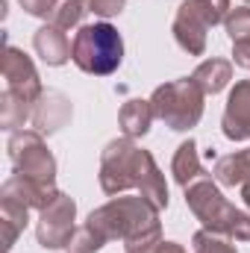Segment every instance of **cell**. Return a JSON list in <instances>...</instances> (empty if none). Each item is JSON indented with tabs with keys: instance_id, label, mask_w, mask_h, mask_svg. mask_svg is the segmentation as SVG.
Masks as SVG:
<instances>
[{
	"instance_id": "1",
	"label": "cell",
	"mask_w": 250,
	"mask_h": 253,
	"mask_svg": "<svg viewBox=\"0 0 250 253\" xmlns=\"http://www.w3.org/2000/svg\"><path fill=\"white\" fill-rule=\"evenodd\" d=\"M100 189L106 194H118L126 189H138L144 200L156 209L168 206V186L153 156L132 144V138H115L106 144L100 156Z\"/></svg>"
},
{
	"instance_id": "2",
	"label": "cell",
	"mask_w": 250,
	"mask_h": 253,
	"mask_svg": "<svg viewBox=\"0 0 250 253\" xmlns=\"http://www.w3.org/2000/svg\"><path fill=\"white\" fill-rule=\"evenodd\" d=\"M85 224L94 227L106 242L121 239L126 253H153L162 245L159 209L144 197H115L94 209Z\"/></svg>"
},
{
	"instance_id": "3",
	"label": "cell",
	"mask_w": 250,
	"mask_h": 253,
	"mask_svg": "<svg viewBox=\"0 0 250 253\" xmlns=\"http://www.w3.org/2000/svg\"><path fill=\"white\" fill-rule=\"evenodd\" d=\"M186 203L194 212L197 221H203L206 230L221 233L227 239H242L250 242V215L236 209L233 203H227V197L221 194V189L209 180L200 177L186 189Z\"/></svg>"
},
{
	"instance_id": "4",
	"label": "cell",
	"mask_w": 250,
	"mask_h": 253,
	"mask_svg": "<svg viewBox=\"0 0 250 253\" xmlns=\"http://www.w3.org/2000/svg\"><path fill=\"white\" fill-rule=\"evenodd\" d=\"M71 59L80 71L94 77H109L124 62V39L121 33L100 21V24H83L71 42Z\"/></svg>"
},
{
	"instance_id": "5",
	"label": "cell",
	"mask_w": 250,
	"mask_h": 253,
	"mask_svg": "<svg viewBox=\"0 0 250 253\" xmlns=\"http://www.w3.org/2000/svg\"><path fill=\"white\" fill-rule=\"evenodd\" d=\"M203 97H206L203 88L191 77H183V80L159 85L150 97V106H153V115L159 121H165L171 129L186 132L203 115Z\"/></svg>"
},
{
	"instance_id": "6",
	"label": "cell",
	"mask_w": 250,
	"mask_h": 253,
	"mask_svg": "<svg viewBox=\"0 0 250 253\" xmlns=\"http://www.w3.org/2000/svg\"><path fill=\"white\" fill-rule=\"evenodd\" d=\"M227 15H230V0H186V3H180L177 18H174L177 44L191 56H203L206 30L227 21Z\"/></svg>"
},
{
	"instance_id": "7",
	"label": "cell",
	"mask_w": 250,
	"mask_h": 253,
	"mask_svg": "<svg viewBox=\"0 0 250 253\" xmlns=\"http://www.w3.org/2000/svg\"><path fill=\"white\" fill-rule=\"evenodd\" d=\"M9 159L15 165V174H24V177L36 180V183L53 186V180H56V159L47 150V144H44L39 129L12 132V138H9Z\"/></svg>"
},
{
	"instance_id": "8",
	"label": "cell",
	"mask_w": 250,
	"mask_h": 253,
	"mask_svg": "<svg viewBox=\"0 0 250 253\" xmlns=\"http://www.w3.org/2000/svg\"><path fill=\"white\" fill-rule=\"evenodd\" d=\"M74 215H77V203L59 191V197L42 209V218H39V245L47 248V251H56V248H68L71 236H74Z\"/></svg>"
},
{
	"instance_id": "9",
	"label": "cell",
	"mask_w": 250,
	"mask_h": 253,
	"mask_svg": "<svg viewBox=\"0 0 250 253\" xmlns=\"http://www.w3.org/2000/svg\"><path fill=\"white\" fill-rule=\"evenodd\" d=\"M3 80H6V91H12L18 97H27L33 103H39V97L44 94L42 91V83H39V74H36V65H33V59L24 50L6 47V56H3Z\"/></svg>"
},
{
	"instance_id": "10",
	"label": "cell",
	"mask_w": 250,
	"mask_h": 253,
	"mask_svg": "<svg viewBox=\"0 0 250 253\" xmlns=\"http://www.w3.org/2000/svg\"><path fill=\"white\" fill-rule=\"evenodd\" d=\"M221 129L230 141H248L250 138V80L236 83V88L230 91Z\"/></svg>"
},
{
	"instance_id": "11",
	"label": "cell",
	"mask_w": 250,
	"mask_h": 253,
	"mask_svg": "<svg viewBox=\"0 0 250 253\" xmlns=\"http://www.w3.org/2000/svg\"><path fill=\"white\" fill-rule=\"evenodd\" d=\"M0 194L9 197V200H18V203L30 206V209H47V206L59 197V191L53 189V186L36 183V180H30V177H24V174H12V177L3 183V191H0Z\"/></svg>"
},
{
	"instance_id": "12",
	"label": "cell",
	"mask_w": 250,
	"mask_h": 253,
	"mask_svg": "<svg viewBox=\"0 0 250 253\" xmlns=\"http://www.w3.org/2000/svg\"><path fill=\"white\" fill-rule=\"evenodd\" d=\"M68 121H71V103H68V97L59 94V91H44L39 97L36 109H33V126L42 135L44 132L50 135V132H59Z\"/></svg>"
},
{
	"instance_id": "13",
	"label": "cell",
	"mask_w": 250,
	"mask_h": 253,
	"mask_svg": "<svg viewBox=\"0 0 250 253\" xmlns=\"http://www.w3.org/2000/svg\"><path fill=\"white\" fill-rule=\"evenodd\" d=\"M33 44H36V53H39L47 65H53V68H56V65H65L71 59V42H68L65 30L53 27V24L42 27V30L36 33Z\"/></svg>"
},
{
	"instance_id": "14",
	"label": "cell",
	"mask_w": 250,
	"mask_h": 253,
	"mask_svg": "<svg viewBox=\"0 0 250 253\" xmlns=\"http://www.w3.org/2000/svg\"><path fill=\"white\" fill-rule=\"evenodd\" d=\"M191 80L203 88V94H218L233 80V65L227 62V59H206V62L197 65V71L191 74Z\"/></svg>"
},
{
	"instance_id": "15",
	"label": "cell",
	"mask_w": 250,
	"mask_h": 253,
	"mask_svg": "<svg viewBox=\"0 0 250 253\" xmlns=\"http://www.w3.org/2000/svg\"><path fill=\"white\" fill-rule=\"evenodd\" d=\"M153 118H156V115H153L150 100H126L124 109H121V115H118L121 129H124L126 138H141V135H147Z\"/></svg>"
},
{
	"instance_id": "16",
	"label": "cell",
	"mask_w": 250,
	"mask_h": 253,
	"mask_svg": "<svg viewBox=\"0 0 250 253\" xmlns=\"http://www.w3.org/2000/svg\"><path fill=\"white\" fill-rule=\"evenodd\" d=\"M171 171H174V180H177L183 189H188L194 180L206 177V171H203V165H200V159H197V144H194L191 138L177 147V156H174Z\"/></svg>"
},
{
	"instance_id": "17",
	"label": "cell",
	"mask_w": 250,
	"mask_h": 253,
	"mask_svg": "<svg viewBox=\"0 0 250 253\" xmlns=\"http://www.w3.org/2000/svg\"><path fill=\"white\" fill-rule=\"evenodd\" d=\"M215 177H218L221 186H233V189L250 183V150L221 156L215 162Z\"/></svg>"
},
{
	"instance_id": "18",
	"label": "cell",
	"mask_w": 250,
	"mask_h": 253,
	"mask_svg": "<svg viewBox=\"0 0 250 253\" xmlns=\"http://www.w3.org/2000/svg\"><path fill=\"white\" fill-rule=\"evenodd\" d=\"M27 221H30V206H24V203H18V200H9V197H3V209H0V227H3V245H6V251L15 245L18 233H24Z\"/></svg>"
},
{
	"instance_id": "19",
	"label": "cell",
	"mask_w": 250,
	"mask_h": 253,
	"mask_svg": "<svg viewBox=\"0 0 250 253\" xmlns=\"http://www.w3.org/2000/svg\"><path fill=\"white\" fill-rule=\"evenodd\" d=\"M85 6H88V0H59L56 12L50 15V24L59 27V30H71V27H77V24L85 18V12H88Z\"/></svg>"
},
{
	"instance_id": "20",
	"label": "cell",
	"mask_w": 250,
	"mask_h": 253,
	"mask_svg": "<svg viewBox=\"0 0 250 253\" xmlns=\"http://www.w3.org/2000/svg\"><path fill=\"white\" fill-rule=\"evenodd\" d=\"M103 245H106V239H103L94 227L83 224L80 230H74V236H71V242H68V251L71 253H97Z\"/></svg>"
},
{
	"instance_id": "21",
	"label": "cell",
	"mask_w": 250,
	"mask_h": 253,
	"mask_svg": "<svg viewBox=\"0 0 250 253\" xmlns=\"http://www.w3.org/2000/svg\"><path fill=\"white\" fill-rule=\"evenodd\" d=\"M191 248H194V253H239L233 245H230L227 236L212 233V230H200V233H194Z\"/></svg>"
},
{
	"instance_id": "22",
	"label": "cell",
	"mask_w": 250,
	"mask_h": 253,
	"mask_svg": "<svg viewBox=\"0 0 250 253\" xmlns=\"http://www.w3.org/2000/svg\"><path fill=\"white\" fill-rule=\"evenodd\" d=\"M227 33L233 39V44H245L250 42V9L248 6H239V9H230L227 15Z\"/></svg>"
},
{
	"instance_id": "23",
	"label": "cell",
	"mask_w": 250,
	"mask_h": 253,
	"mask_svg": "<svg viewBox=\"0 0 250 253\" xmlns=\"http://www.w3.org/2000/svg\"><path fill=\"white\" fill-rule=\"evenodd\" d=\"M21 6H24V12H30L36 18H50L56 12L59 0H21Z\"/></svg>"
},
{
	"instance_id": "24",
	"label": "cell",
	"mask_w": 250,
	"mask_h": 253,
	"mask_svg": "<svg viewBox=\"0 0 250 253\" xmlns=\"http://www.w3.org/2000/svg\"><path fill=\"white\" fill-rule=\"evenodd\" d=\"M124 3H126V0H88L91 12H94V15H100V18H115V15H121Z\"/></svg>"
},
{
	"instance_id": "25",
	"label": "cell",
	"mask_w": 250,
	"mask_h": 253,
	"mask_svg": "<svg viewBox=\"0 0 250 253\" xmlns=\"http://www.w3.org/2000/svg\"><path fill=\"white\" fill-rule=\"evenodd\" d=\"M233 56H236V65H242V68H248V71H250V42H245V44H236Z\"/></svg>"
},
{
	"instance_id": "26",
	"label": "cell",
	"mask_w": 250,
	"mask_h": 253,
	"mask_svg": "<svg viewBox=\"0 0 250 253\" xmlns=\"http://www.w3.org/2000/svg\"><path fill=\"white\" fill-rule=\"evenodd\" d=\"M153 253H186V251H183L180 245H174V242H162V245H159Z\"/></svg>"
},
{
	"instance_id": "27",
	"label": "cell",
	"mask_w": 250,
	"mask_h": 253,
	"mask_svg": "<svg viewBox=\"0 0 250 253\" xmlns=\"http://www.w3.org/2000/svg\"><path fill=\"white\" fill-rule=\"evenodd\" d=\"M248 3H250V0H248Z\"/></svg>"
}]
</instances>
